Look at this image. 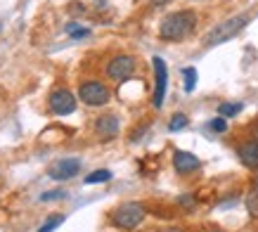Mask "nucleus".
I'll use <instances>...</instances> for the list:
<instances>
[{
  "mask_svg": "<svg viewBox=\"0 0 258 232\" xmlns=\"http://www.w3.org/2000/svg\"><path fill=\"white\" fill-rule=\"evenodd\" d=\"M197 26V15L195 12H189V10H180V12H173V15L164 17V22L159 26V36L164 40H173V43H178V40H185L192 36Z\"/></svg>",
  "mask_w": 258,
  "mask_h": 232,
  "instance_id": "nucleus-1",
  "label": "nucleus"
},
{
  "mask_svg": "<svg viewBox=\"0 0 258 232\" xmlns=\"http://www.w3.org/2000/svg\"><path fill=\"white\" fill-rule=\"evenodd\" d=\"M246 22H249V17H246V15H237V17L225 19V22H220L216 29H211V31H209V36H206V40H204V45L213 47V45L225 43V40H230L232 36H237V33L242 31L244 26H246Z\"/></svg>",
  "mask_w": 258,
  "mask_h": 232,
  "instance_id": "nucleus-2",
  "label": "nucleus"
},
{
  "mask_svg": "<svg viewBox=\"0 0 258 232\" xmlns=\"http://www.w3.org/2000/svg\"><path fill=\"white\" fill-rule=\"evenodd\" d=\"M145 206L142 204H138V201H125V204H121L114 213H111V223L116 225V227H121V230H133V227H138V225L145 220Z\"/></svg>",
  "mask_w": 258,
  "mask_h": 232,
  "instance_id": "nucleus-3",
  "label": "nucleus"
},
{
  "mask_svg": "<svg viewBox=\"0 0 258 232\" xmlns=\"http://www.w3.org/2000/svg\"><path fill=\"white\" fill-rule=\"evenodd\" d=\"M79 97L86 102L88 107H102V104H107L111 97L109 88L100 81H88L79 88Z\"/></svg>",
  "mask_w": 258,
  "mask_h": 232,
  "instance_id": "nucleus-4",
  "label": "nucleus"
},
{
  "mask_svg": "<svg viewBox=\"0 0 258 232\" xmlns=\"http://www.w3.org/2000/svg\"><path fill=\"white\" fill-rule=\"evenodd\" d=\"M152 64H154V100L152 102L157 109H161L166 97V85H168V69H166V62L161 57H154Z\"/></svg>",
  "mask_w": 258,
  "mask_h": 232,
  "instance_id": "nucleus-5",
  "label": "nucleus"
},
{
  "mask_svg": "<svg viewBox=\"0 0 258 232\" xmlns=\"http://www.w3.org/2000/svg\"><path fill=\"white\" fill-rule=\"evenodd\" d=\"M135 71V60L131 54H116L109 64H107V76L111 81H125L131 78Z\"/></svg>",
  "mask_w": 258,
  "mask_h": 232,
  "instance_id": "nucleus-6",
  "label": "nucleus"
},
{
  "mask_svg": "<svg viewBox=\"0 0 258 232\" xmlns=\"http://www.w3.org/2000/svg\"><path fill=\"white\" fill-rule=\"evenodd\" d=\"M47 104H50V111H52V114L67 116V114H71V111L76 109V97H74L69 90L57 88V90H52V93H50V100H47Z\"/></svg>",
  "mask_w": 258,
  "mask_h": 232,
  "instance_id": "nucleus-7",
  "label": "nucleus"
},
{
  "mask_svg": "<svg viewBox=\"0 0 258 232\" xmlns=\"http://www.w3.org/2000/svg\"><path fill=\"white\" fill-rule=\"evenodd\" d=\"M79 170H81L79 159H59L57 163H52V168H50V178L64 183V180L76 178V176H79Z\"/></svg>",
  "mask_w": 258,
  "mask_h": 232,
  "instance_id": "nucleus-8",
  "label": "nucleus"
},
{
  "mask_svg": "<svg viewBox=\"0 0 258 232\" xmlns=\"http://www.w3.org/2000/svg\"><path fill=\"white\" fill-rule=\"evenodd\" d=\"M199 166H202V161H199L195 154H189V152L178 149V152L173 154V168L178 170L180 176H189V173L199 170Z\"/></svg>",
  "mask_w": 258,
  "mask_h": 232,
  "instance_id": "nucleus-9",
  "label": "nucleus"
},
{
  "mask_svg": "<svg viewBox=\"0 0 258 232\" xmlns=\"http://www.w3.org/2000/svg\"><path fill=\"white\" fill-rule=\"evenodd\" d=\"M237 156L246 168H256L258 170V140H246L237 147Z\"/></svg>",
  "mask_w": 258,
  "mask_h": 232,
  "instance_id": "nucleus-10",
  "label": "nucleus"
},
{
  "mask_svg": "<svg viewBox=\"0 0 258 232\" xmlns=\"http://www.w3.org/2000/svg\"><path fill=\"white\" fill-rule=\"evenodd\" d=\"M95 133L100 135L102 140H111L116 138L118 133V119L111 114H102L97 121H95Z\"/></svg>",
  "mask_w": 258,
  "mask_h": 232,
  "instance_id": "nucleus-11",
  "label": "nucleus"
},
{
  "mask_svg": "<svg viewBox=\"0 0 258 232\" xmlns=\"http://www.w3.org/2000/svg\"><path fill=\"white\" fill-rule=\"evenodd\" d=\"M62 223H64V216H62V213H52V216L45 218V223H43V227H40L38 232H52V230H57V227H59Z\"/></svg>",
  "mask_w": 258,
  "mask_h": 232,
  "instance_id": "nucleus-12",
  "label": "nucleus"
},
{
  "mask_svg": "<svg viewBox=\"0 0 258 232\" xmlns=\"http://www.w3.org/2000/svg\"><path fill=\"white\" fill-rule=\"evenodd\" d=\"M246 211H249L251 218H258V187H253L246 194Z\"/></svg>",
  "mask_w": 258,
  "mask_h": 232,
  "instance_id": "nucleus-13",
  "label": "nucleus"
},
{
  "mask_svg": "<svg viewBox=\"0 0 258 232\" xmlns=\"http://www.w3.org/2000/svg\"><path fill=\"white\" fill-rule=\"evenodd\" d=\"M242 109H244V107L239 104V102H223V104L218 107V114L227 119V116H237L239 111H242Z\"/></svg>",
  "mask_w": 258,
  "mask_h": 232,
  "instance_id": "nucleus-14",
  "label": "nucleus"
},
{
  "mask_svg": "<svg viewBox=\"0 0 258 232\" xmlns=\"http://www.w3.org/2000/svg\"><path fill=\"white\" fill-rule=\"evenodd\" d=\"M182 78H185V93H192L197 85V69L195 67H187L182 69Z\"/></svg>",
  "mask_w": 258,
  "mask_h": 232,
  "instance_id": "nucleus-15",
  "label": "nucleus"
},
{
  "mask_svg": "<svg viewBox=\"0 0 258 232\" xmlns=\"http://www.w3.org/2000/svg\"><path fill=\"white\" fill-rule=\"evenodd\" d=\"M187 116L185 114H175L171 119V121H168V131H173V133H178V131H182V128H187Z\"/></svg>",
  "mask_w": 258,
  "mask_h": 232,
  "instance_id": "nucleus-16",
  "label": "nucleus"
},
{
  "mask_svg": "<svg viewBox=\"0 0 258 232\" xmlns=\"http://www.w3.org/2000/svg\"><path fill=\"white\" fill-rule=\"evenodd\" d=\"M67 33H71V38H88V36H90V29L79 26V24H67Z\"/></svg>",
  "mask_w": 258,
  "mask_h": 232,
  "instance_id": "nucleus-17",
  "label": "nucleus"
},
{
  "mask_svg": "<svg viewBox=\"0 0 258 232\" xmlns=\"http://www.w3.org/2000/svg\"><path fill=\"white\" fill-rule=\"evenodd\" d=\"M107 180H111V173H109V170H95V173L86 176V183H88V185H93V183H107Z\"/></svg>",
  "mask_w": 258,
  "mask_h": 232,
  "instance_id": "nucleus-18",
  "label": "nucleus"
},
{
  "mask_svg": "<svg viewBox=\"0 0 258 232\" xmlns=\"http://www.w3.org/2000/svg\"><path fill=\"white\" fill-rule=\"evenodd\" d=\"M209 128H211L213 133H225V131H227L225 116H218V119H213V121H209Z\"/></svg>",
  "mask_w": 258,
  "mask_h": 232,
  "instance_id": "nucleus-19",
  "label": "nucleus"
},
{
  "mask_svg": "<svg viewBox=\"0 0 258 232\" xmlns=\"http://www.w3.org/2000/svg\"><path fill=\"white\" fill-rule=\"evenodd\" d=\"M59 197H64L62 190H57V192H45L43 197H40V199H43V201H50V199H59Z\"/></svg>",
  "mask_w": 258,
  "mask_h": 232,
  "instance_id": "nucleus-20",
  "label": "nucleus"
},
{
  "mask_svg": "<svg viewBox=\"0 0 258 232\" xmlns=\"http://www.w3.org/2000/svg\"><path fill=\"white\" fill-rule=\"evenodd\" d=\"M180 204H185V209H192V206H195V199H192V197H180Z\"/></svg>",
  "mask_w": 258,
  "mask_h": 232,
  "instance_id": "nucleus-21",
  "label": "nucleus"
},
{
  "mask_svg": "<svg viewBox=\"0 0 258 232\" xmlns=\"http://www.w3.org/2000/svg\"><path fill=\"white\" fill-rule=\"evenodd\" d=\"M154 8H161V5H166V3H171V0H149Z\"/></svg>",
  "mask_w": 258,
  "mask_h": 232,
  "instance_id": "nucleus-22",
  "label": "nucleus"
}]
</instances>
